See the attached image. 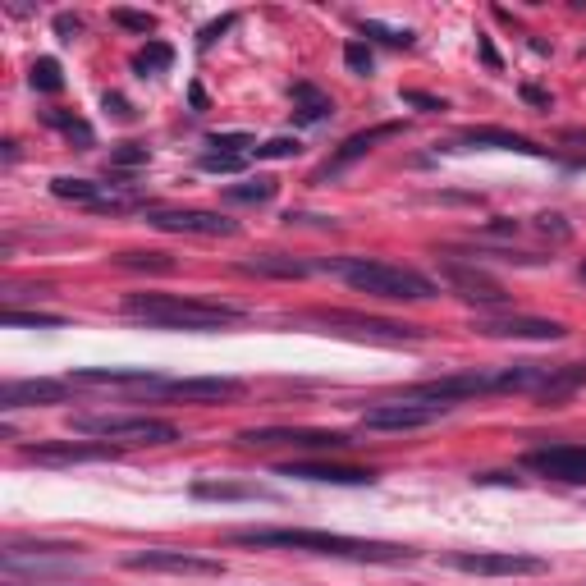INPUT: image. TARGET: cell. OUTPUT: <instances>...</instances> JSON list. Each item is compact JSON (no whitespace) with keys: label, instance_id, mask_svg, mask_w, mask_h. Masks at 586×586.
<instances>
[{"label":"cell","instance_id":"1","mask_svg":"<svg viewBox=\"0 0 586 586\" xmlns=\"http://www.w3.org/2000/svg\"><path fill=\"white\" fill-rule=\"evenodd\" d=\"M239 545H257V550H307L326 554V559H353V564H408L413 550L390 541H358V536L339 532H307V527H257V532H239Z\"/></svg>","mask_w":586,"mask_h":586},{"label":"cell","instance_id":"2","mask_svg":"<svg viewBox=\"0 0 586 586\" xmlns=\"http://www.w3.org/2000/svg\"><path fill=\"white\" fill-rule=\"evenodd\" d=\"M124 316L147 321L156 330H220V326H239L243 307L207 303V298H184V293H129L124 298Z\"/></svg>","mask_w":586,"mask_h":586},{"label":"cell","instance_id":"3","mask_svg":"<svg viewBox=\"0 0 586 586\" xmlns=\"http://www.w3.org/2000/svg\"><path fill=\"white\" fill-rule=\"evenodd\" d=\"M321 271H335L348 289L380 298V303H426V298H435V280H426L413 266H394V261L335 257V261H321Z\"/></svg>","mask_w":586,"mask_h":586},{"label":"cell","instance_id":"4","mask_svg":"<svg viewBox=\"0 0 586 586\" xmlns=\"http://www.w3.org/2000/svg\"><path fill=\"white\" fill-rule=\"evenodd\" d=\"M74 435H92V440H115V445H174L179 440V426L165 422V417H124V413H110V417H74L69 422Z\"/></svg>","mask_w":586,"mask_h":586},{"label":"cell","instance_id":"5","mask_svg":"<svg viewBox=\"0 0 586 586\" xmlns=\"http://www.w3.org/2000/svg\"><path fill=\"white\" fill-rule=\"evenodd\" d=\"M445 564L477 577H532L550 568L541 554H513V550H454L445 554Z\"/></svg>","mask_w":586,"mask_h":586},{"label":"cell","instance_id":"6","mask_svg":"<svg viewBox=\"0 0 586 586\" xmlns=\"http://www.w3.org/2000/svg\"><path fill=\"white\" fill-rule=\"evenodd\" d=\"M239 445L248 449H307V454H330L348 449L353 440L339 431H312V426H266V431H243Z\"/></svg>","mask_w":586,"mask_h":586},{"label":"cell","instance_id":"7","mask_svg":"<svg viewBox=\"0 0 586 586\" xmlns=\"http://www.w3.org/2000/svg\"><path fill=\"white\" fill-rule=\"evenodd\" d=\"M449 417V403H422V399H390L362 413V431H422Z\"/></svg>","mask_w":586,"mask_h":586},{"label":"cell","instance_id":"8","mask_svg":"<svg viewBox=\"0 0 586 586\" xmlns=\"http://www.w3.org/2000/svg\"><path fill=\"white\" fill-rule=\"evenodd\" d=\"M147 225L165 229V234H197V239H234L239 225L220 211H202V207H152Z\"/></svg>","mask_w":586,"mask_h":586},{"label":"cell","instance_id":"9","mask_svg":"<svg viewBox=\"0 0 586 586\" xmlns=\"http://www.w3.org/2000/svg\"><path fill=\"white\" fill-rule=\"evenodd\" d=\"M78 545H10V550L0 554V564L5 573L19 577V573H37V577H60V573H74L83 568L78 559Z\"/></svg>","mask_w":586,"mask_h":586},{"label":"cell","instance_id":"10","mask_svg":"<svg viewBox=\"0 0 586 586\" xmlns=\"http://www.w3.org/2000/svg\"><path fill=\"white\" fill-rule=\"evenodd\" d=\"M124 564L133 573H188V577H220L225 564L211 559V554H193V550H142L129 554Z\"/></svg>","mask_w":586,"mask_h":586},{"label":"cell","instance_id":"11","mask_svg":"<svg viewBox=\"0 0 586 586\" xmlns=\"http://www.w3.org/2000/svg\"><path fill=\"white\" fill-rule=\"evenodd\" d=\"M472 330L486 339H541V344L568 339L564 321H545V316H477Z\"/></svg>","mask_w":586,"mask_h":586},{"label":"cell","instance_id":"12","mask_svg":"<svg viewBox=\"0 0 586 586\" xmlns=\"http://www.w3.org/2000/svg\"><path fill=\"white\" fill-rule=\"evenodd\" d=\"M522 467L564 486H586V445H541L522 458Z\"/></svg>","mask_w":586,"mask_h":586},{"label":"cell","instance_id":"13","mask_svg":"<svg viewBox=\"0 0 586 586\" xmlns=\"http://www.w3.org/2000/svg\"><path fill=\"white\" fill-rule=\"evenodd\" d=\"M440 275L449 280V289L458 293V298H467V303H477V307H509V293L500 289V284L490 280L486 271H477L472 261H440Z\"/></svg>","mask_w":586,"mask_h":586},{"label":"cell","instance_id":"14","mask_svg":"<svg viewBox=\"0 0 586 586\" xmlns=\"http://www.w3.org/2000/svg\"><path fill=\"white\" fill-rule=\"evenodd\" d=\"M394 133H403V124H376V129H362V133H348L344 142L335 147V156H330L321 170L312 174V184H326V179H335L339 170H348L353 161H362V156L376 147V142H385V138H394Z\"/></svg>","mask_w":586,"mask_h":586},{"label":"cell","instance_id":"15","mask_svg":"<svg viewBox=\"0 0 586 586\" xmlns=\"http://www.w3.org/2000/svg\"><path fill=\"white\" fill-rule=\"evenodd\" d=\"M312 321L321 326H348L353 335H371V339H390V344H403V339H422V326H403V321H380V316H358V312H316Z\"/></svg>","mask_w":586,"mask_h":586},{"label":"cell","instance_id":"16","mask_svg":"<svg viewBox=\"0 0 586 586\" xmlns=\"http://www.w3.org/2000/svg\"><path fill=\"white\" fill-rule=\"evenodd\" d=\"M161 394L184 399V403H225V399H239L243 394V380H234V376H184V380H165Z\"/></svg>","mask_w":586,"mask_h":586},{"label":"cell","instance_id":"17","mask_svg":"<svg viewBox=\"0 0 586 586\" xmlns=\"http://www.w3.org/2000/svg\"><path fill=\"white\" fill-rule=\"evenodd\" d=\"M51 193L60 197V202H83V207H92V211H124L129 207V197L115 184H92V179H69V174L51 179Z\"/></svg>","mask_w":586,"mask_h":586},{"label":"cell","instance_id":"18","mask_svg":"<svg viewBox=\"0 0 586 586\" xmlns=\"http://www.w3.org/2000/svg\"><path fill=\"white\" fill-rule=\"evenodd\" d=\"M23 463H46V467H74V463H106L115 458L110 445H74V440H60V445H28L23 449Z\"/></svg>","mask_w":586,"mask_h":586},{"label":"cell","instance_id":"19","mask_svg":"<svg viewBox=\"0 0 586 586\" xmlns=\"http://www.w3.org/2000/svg\"><path fill=\"white\" fill-rule=\"evenodd\" d=\"M69 385L65 380H10L0 390V408L14 413V408H46V403H65Z\"/></svg>","mask_w":586,"mask_h":586},{"label":"cell","instance_id":"20","mask_svg":"<svg viewBox=\"0 0 586 586\" xmlns=\"http://www.w3.org/2000/svg\"><path fill=\"white\" fill-rule=\"evenodd\" d=\"M69 385H138V390H161L165 380L152 367H78L69 371Z\"/></svg>","mask_w":586,"mask_h":586},{"label":"cell","instance_id":"21","mask_svg":"<svg viewBox=\"0 0 586 586\" xmlns=\"http://www.w3.org/2000/svg\"><path fill=\"white\" fill-rule=\"evenodd\" d=\"M458 142H467V147H495V152H518V156H545L541 142L522 138V133L513 129H490V124H472V129L458 133Z\"/></svg>","mask_w":586,"mask_h":586},{"label":"cell","instance_id":"22","mask_svg":"<svg viewBox=\"0 0 586 586\" xmlns=\"http://www.w3.org/2000/svg\"><path fill=\"white\" fill-rule=\"evenodd\" d=\"M280 477L330 481V486H371V481H376V472H367V467H339V463H284Z\"/></svg>","mask_w":586,"mask_h":586},{"label":"cell","instance_id":"23","mask_svg":"<svg viewBox=\"0 0 586 586\" xmlns=\"http://www.w3.org/2000/svg\"><path fill=\"white\" fill-rule=\"evenodd\" d=\"M586 385V362H564V367H550V376H545V385L536 390V403H564L573 399L577 390Z\"/></svg>","mask_w":586,"mask_h":586},{"label":"cell","instance_id":"24","mask_svg":"<svg viewBox=\"0 0 586 586\" xmlns=\"http://www.w3.org/2000/svg\"><path fill=\"white\" fill-rule=\"evenodd\" d=\"M289 97H293V120L298 124H321V120L335 115V101H330L321 87H312V83H293Z\"/></svg>","mask_w":586,"mask_h":586},{"label":"cell","instance_id":"25","mask_svg":"<svg viewBox=\"0 0 586 586\" xmlns=\"http://www.w3.org/2000/svg\"><path fill=\"white\" fill-rule=\"evenodd\" d=\"M248 275H271V280H303V275L321 271L316 261H303V257H284V252H271V257H257L243 266Z\"/></svg>","mask_w":586,"mask_h":586},{"label":"cell","instance_id":"26","mask_svg":"<svg viewBox=\"0 0 586 586\" xmlns=\"http://www.w3.org/2000/svg\"><path fill=\"white\" fill-rule=\"evenodd\" d=\"M193 500L248 504V500H271V490H261V486H234V481H193Z\"/></svg>","mask_w":586,"mask_h":586},{"label":"cell","instance_id":"27","mask_svg":"<svg viewBox=\"0 0 586 586\" xmlns=\"http://www.w3.org/2000/svg\"><path fill=\"white\" fill-rule=\"evenodd\" d=\"M275 193H280V179L257 174V179H248V184H229L225 202H239V207H266V202H275Z\"/></svg>","mask_w":586,"mask_h":586},{"label":"cell","instance_id":"28","mask_svg":"<svg viewBox=\"0 0 586 586\" xmlns=\"http://www.w3.org/2000/svg\"><path fill=\"white\" fill-rule=\"evenodd\" d=\"M170 65H174V46H170V42H156V37H152L147 46H142L138 55H133V74H138V78H147V74H165Z\"/></svg>","mask_w":586,"mask_h":586},{"label":"cell","instance_id":"29","mask_svg":"<svg viewBox=\"0 0 586 586\" xmlns=\"http://www.w3.org/2000/svg\"><path fill=\"white\" fill-rule=\"evenodd\" d=\"M46 124H51V129H60L69 142H78V147H92V142H97L92 124L78 120V115H65V110H46Z\"/></svg>","mask_w":586,"mask_h":586},{"label":"cell","instance_id":"30","mask_svg":"<svg viewBox=\"0 0 586 586\" xmlns=\"http://www.w3.org/2000/svg\"><path fill=\"white\" fill-rule=\"evenodd\" d=\"M532 229L541 234L545 243H550V248H559V243H573V220L559 216V211H541Z\"/></svg>","mask_w":586,"mask_h":586},{"label":"cell","instance_id":"31","mask_svg":"<svg viewBox=\"0 0 586 586\" xmlns=\"http://www.w3.org/2000/svg\"><path fill=\"white\" fill-rule=\"evenodd\" d=\"M358 28H362V37H376V42H385V46H413L417 42L413 28H390V23H380V19H362Z\"/></svg>","mask_w":586,"mask_h":586},{"label":"cell","instance_id":"32","mask_svg":"<svg viewBox=\"0 0 586 586\" xmlns=\"http://www.w3.org/2000/svg\"><path fill=\"white\" fill-rule=\"evenodd\" d=\"M28 83L37 87V92H46V97H55L60 87H65V74H60V60H51V55H42L33 65V74H28Z\"/></svg>","mask_w":586,"mask_h":586},{"label":"cell","instance_id":"33","mask_svg":"<svg viewBox=\"0 0 586 586\" xmlns=\"http://www.w3.org/2000/svg\"><path fill=\"white\" fill-rule=\"evenodd\" d=\"M0 321H5V326H14V330H19V326H28V330H60V326H65V316H55V312H14V307L0 316Z\"/></svg>","mask_w":586,"mask_h":586},{"label":"cell","instance_id":"34","mask_svg":"<svg viewBox=\"0 0 586 586\" xmlns=\"http://www.w3.org/2000/svg\"><path fill=\"white\" fill-rule=\"evenodd\" d=\"M344 65H348V74L371 78V69H376V55H371V46L362 42V37H353V42H344Z\"/></svg>","mask_w":586,"mask_h":586},{"label":"cell","instance_id":"35","mask_svg":"<svg viewBox=\"0 0 586 586\" xmlns=\"http://www.w3.org/2000/svg\"><path fill=\"white\" fill-rule=\"evenodd\" d=\"M152 161V147H142V142H120V147H110V165L115 170H138V165Z\"/></svg>","mask_w":586,"mask_h":586},{"label":"cell","instance_id":"36","mask_svg":"<svg viewBox=\"0 0 586 586\" xmlns=\"http://www.w3.org/2000/svg\"><path fill=\"white\" fill-rule=\"evenodd\" d=\"M110 23L124 28V33H138V37L156 33V14H142V10H110Z\"/></svg>","mask_w":586,"mask_h":586},{"label":"cell","instance_id":"37","mask_svg":"<svg viewBox=\"0 0 586 586\" xmlns=\"http://www.w3.org/2000/svg\"><path fill=\"white\" fill-rule=\"evenodd\" d=\"M115 261L129 266V271H174V261L165 252H120Z\"/></svg>","mask_w":586,"mask_h":586},{"label":"cell","instance_id":"38","mask_svg":"<svg viewBox=\"0 0 586 586\" xmlns=\"http://www.w3.org/2000/svg\"><path fill=\"white\" fill-rule=\"evenodd\" d=\"M207 147H216V152H229V156H243L248 147L257 152V138H252V133H211Z\"/></svg>","mask_w":586,"mask_h":586},{"label":"cell","instance_id":"39","mask_svg":"<svg viewBox=\"0 0 586 586\" xmlns=\"http://www.w3.org/2000/svg\"><path fill=\"white\" fill-rule=\"evenodd\" d=\"M303 152V142L298 138H271L257 147V161H289V156Z\"/></svg>","mask_w":586,"mask_h":586},{"label":"cell","instance_id":"40","mask_svg":"<svg viewBox=\"0 0 586 586\" xmlns=\"http://www.w3.org/2000/svg\"><path fill=\"white\" fill-rule=\"evenodd\" d=\"M243 165H248V156H229V152H207L202 156V170H211V174H239Z\"/></svg>","mask_w":586,"mask_h":586},{"label":"cell","instance_id":"41","mask_svg":"<svg viewBox=\"0 0 586 586\" xmlns=\"http://www.w3.org/2000/svg\"><path fill=\"white\" fill-rule=\"evenodd\" d=\"M518 220H509V216H495V220H486L481 225V239H490V243H504V239H518Z\"/></svg>","mask_w":586,"mask_h":586},{"label":"cell","instance_id":"42","mask_svg":"<svg viewBox=\"0 0 586 586\" xmlns=\"http://www.w3.org/2000/svg\"><path fill=\"white\" fill-rule=\"evenodd\" d=\"M55 37H60V42L83 37V19H78V14H55Z\"/></svg>","mask_w":586,"mask_h":586},{"label":"cell","instance_id":"43","mask_svg":"<svg viewBox=\"0 0 586 586\" xmlns=\"http://www.w3.org/2000/svg\"><path fill=\"white\" fill-rule=\"evenodd\" d=\"M229 28H234V14H225V19L207 23V28L197 33V46H202V51H207V46H216V37H220V33H229Z\"/></svg>","mask_w":586,"mask_h":586},{"label":"cell","instance_id":"44","mask_svg":"<svg viewBox=\"0 0 586 586\" xmlns=\"http://www.w3.org/2000/svg\"><path fill=\"white\" fill-rule=\"evenodd\" d=\"M403 106H417V110H445V101L431 97V92H413V87H408V92H403Z\"/></svg>","mask_w":586,"mask_h":586},{"label":"cell","instance_id":"45","mask_svg":"<svg viewBox=\"0 0 586 586\" xmlns=\"http://www.w3.org/2000/svg\"><path fill=\"white\" fill-rule=\"evenodd\" d=\"M101 101H106V110H110V115H115V120H133V106L120 97V92H106V97H101Z\"/></svg>","mask_w":586,"mask_h":586},{"label":"cell","instance_id":"46","mask_svg":"<svg viewBox=\"0 0 586 586\" xmlns=\"http://www.w3.org/2000/svg\"><path fill=\"white\" fill-rule=\"evenodd\" d=\"M522 97L532 101V106H541V110H550V92H541V87H532V83H527V87H522Z\"/></svg>","mask_w":586,"mask_h":586},{"label":"cell","instance_id":"47","mask_svg":"<svg viewBox=\"0 0 586 586\" xmlns=\"http://www.w3.org/2000/svg\"><path fill=\"white\" fill-rule=\"evenodd\" d=\"M481 60H486L490 69H500V55H495V46H490L486 37H481Z\"/></svg>","mask_w":586,"mask_h":586},{"label":"cell","instance_id":"48","mask_svg":"<svg viewBox=\"0 0 586 586\" xmlns=\"http://www.w3.org/2000/svg\"><path fill=\"white\" fill-rule=\"evenodd\" d=\"M188 101H193L197 110H207V92H202V87H188Z\"/></svg>","mask_w":586,"mask_h":586},{"label":"cell","instance_id":"49","mask_svg":"<svg viewBox=\"0 0 586 586\" xmlns=\"http://www.w3.org/2000/svg\"><path fill=\"white\" fill-rule=\"evenodd\" d=\"M577 280H582V284H586V261H582V266H577Z\"/></svg>","mask_w":586,"mask_h":586}]
</instances>
